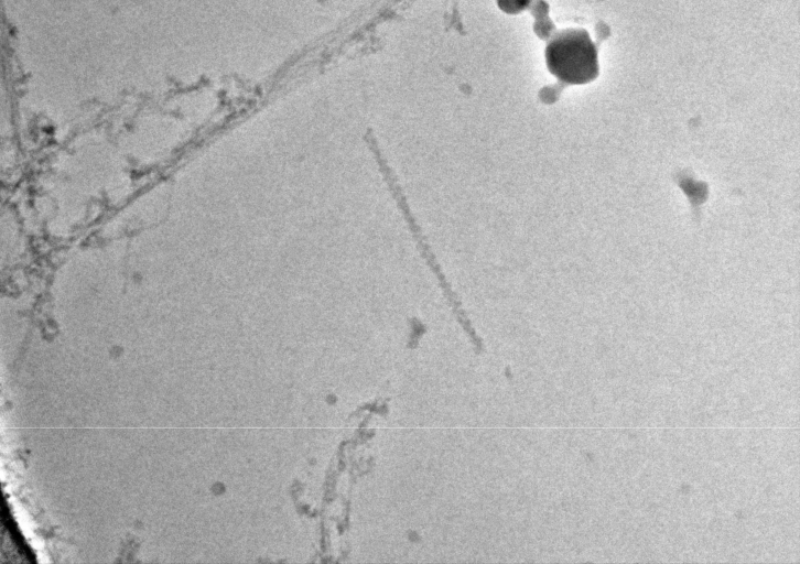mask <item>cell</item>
Returning a JSON list of instances; mask_svg holds the SVG:
<instances>
[{
  "label": "cell",
  "mask_w": 800,
  "mask_h": 564,
  "mask_svg": "<svg viewBox=\"0 0 800 564\" xmlns=\"http://www.w3.org/2000/svg\"><path fill=\"white\" fill-rule=\"evenodd\" d=\"M545 61L549 70L567 84H585L598 74L596 47L583 29L558 33L547 45Z\"/></svg>",
  "instance_id": "cell-1"
}]
</instances>
